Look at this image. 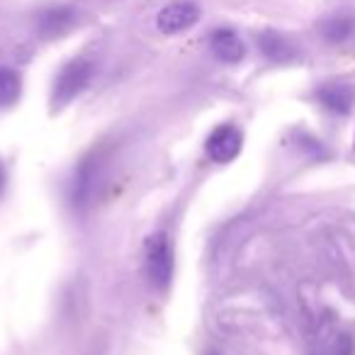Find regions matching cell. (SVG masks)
Instances as JSON below:
<instances>
[{"label": "cell", "mask_w": 355, "mask_h": 355, "mask_svg": "<svg viewBox=\"0 0 355 355\" xmlns=\"http://www.w3.org/2000/svg\"><path fill=\"white\" fill-rule=\"evenodd\" d=\"M146 277L156 290H166L173 280V248L163 232L146 241Z\"/></svg>", "instance_id": "obj_1"}, {"label": "cell", "mask_w": 355, "mask_h": 355, "mask_svg": "<svg viewBox=\"0 0 355 355\" xmlns=\"http://www.w3.org/2000/svg\"><path fill=\"white\" fill-rule=\"evenodd\" d=\"M90 78H93V64L88 59H73L61 69L59 78L54 83V105L64 107L73 98H78L85 88H88Z\"/></svg>", "instance_id": "obj_2"}, {"label": "cell", "mask_w": 355, "mask_h": 355, "mask_svg": "<svg viewBox=\"0 0 355 355\" xmlns=\"http://www.w3.org/2000/svg\"><path fill=\"white\" fill-rule=\"evenodd\" d=\"M200 20V6L195 0H173L158 12L156 27L163 35H180Z\"/></svg>", "instance_id": "obj_3"}, {"label": "cell", "mask_w": 355, "mask_h": 355, "mask_svg": "<svg viewBox=\"0 0 355 355\" xmlns=\"http://www.w3.org/2000/svg\"><path fill=\"white\" fill-rule=\"evenodd\" d=\"M243 137L234 124H222L207 137V156L217 163H229L241 153Z\"/></svg>", "instance_id": "obj_4"}, {"label": "cell", "mask_w": 355, "mask_h": 355, "mask_svg": "<svg viewBox=\"0 0 355 355\" xmlns=\"http://www.w3.org/2000/svg\"><path fill=\"white\" fill-rule=\"evenodd\" d=\"M209 46H212V54L219 61H224V64H239L243 59V54H246V46H243L241 37L234 30H227V27L212 32Z\"/></svg>", "instance_id": "obj_5"}, {"label": "cell", "mask_w": 355, "mask_h": 355, "mask_svg": "<svg viewBox=\"0 0 355 355\" xmlns=\"http://www.w3.org/2000/svg\"><path fill=\"white\" fill-rule=\"evenodd\" d=\"M76 22V12L69 6H54L46 8L37 15V30L44 37H61L69 32Z\"/></svg>", "instance_id": "obj_6"}, {"label": "cell", "mask_w": 355, "mask_h": 355, "mask_svg": "<svg viewBox=\"0 0 355 355\" xmlns=\"http://www.w3.org/2000/svg\"><path fill=\"white\" fill-rule=\"evenodd\" d=\"M316 98H319V103L324 105L326 110H331V112L348 114L355 105V90L345 83H329V85H324V88H319Z\"/></svg>", "instance_id": "obj_7"}, {"label": "cell", "mask_w": 355, "mask_h": 355, "mask_svg": "<svg viewBox=\"0 0 355 355\" xmlns=\"http://www.w3.org/2000/svg\"><path fill=\"white\" fill-rule=\"evenodd\" d=\"M258 49L263 51V56L275 64H287L297 56V49L287 37L277 35V32H263L258 35Z\"/></svg>", "instance_id": "obj_8"}, {"label": "cell", "mask_w": 355, "mask_h": 355, "mask_svg": "<svg viewBox=\"0 0 355 355\" xmlns=\"http://www.w3.org/2000/svg\"><path fill=\"white\" fill-rule=\"evenodd\" d=\"M319 32L329 44H343L355 37V17L353 15H334L326 17L319 25Z\"/></svg>", "instance_id": "obj_9"}, {"label": "cell", "mask_w": 355, "mask_h": 355, "mask_svg": "<svg viewBox=\"0 0 355 355\" xmlns=\"http://www.w3.org/2000/svg\"><path fill=\"white\" fill-rule=\"evenodd\" d=\"M22 80L17 76V71L0 66V107H10L17 98H20Z\"/></svg>", "instance_id": "obj_10"}, {"label": "cell", "mask_w": 355, "mask_h": 355, "mask_svg": "<svg viewBox=\"0 0 355 355\" xmlns=\"http://www.w3.org/2000/svg\"><path fill=\"white\" fill-rule=\"evenodd\" d=\"M3 185H6V168L0 163V190H3Z\"/></svg>", "instance_id": "obj_11"}, {"label": "cell", "mask_w": 355, "mask_h": 355, "mask_svg": "<svg viewBox=\"0 0 355 355\" xmlns=\"http://www.w3.org/2000/svg\"><path fill=\"white\" fill-rule=\"evenodd\" d=\"M212 355H217V353H212Z\"/></svg>", "instance_id": "obj_12"}]
</instances>
